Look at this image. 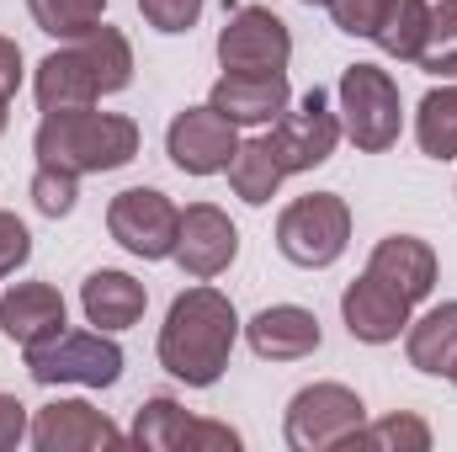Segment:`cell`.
Returning a JSON list of instances; mask_svg holds the SVG:
<instances>
[{
    "label": "cell",
    "mask_w": 457,
    "mask_h": 452,
    "mask_svg": "<svg viewBox=\"0 0 457 452\" xmlns=\"http://www.w3.org/2000/svg\"><path fill=\"white\" fill-rule=\"evenodd\" d=\"M144 304H149V293H144V282H133L128 272H91L86 277V288H80V309H86V320L91 325H102V331H128V325H138L144 320Z\"/></svg>",
    "instance_id": "cell-20"
},
{
    "label": "cell",
    "mask_w": 457,
    "mask_h": 452,
    "mask_svg": "<svg viewBox=\"0 0 457 452\" xmlns=\"http://www.w3.org/2000/svg\"><path fill=\"white\" fill-rule=\"evenodd\" d=\"M415 138L431 160H457V86H442L420 102L415 113Z\"/></svg>",
    "instance_id": "cell-23"
},
{
    "label": "cell",
    "mask_w": 457,
    "mask_h": 452,
    "mask_svg": "<svg viewBox=\"0 0 457 452\" xmlns=\"http://www.w3.org/2000/svg\"><path fill=\"white\" fill-rule=\"evenodd\" d=\"M165 149H170L176 171H187V176H219V171H228V160L239 149V133L213 107H187V113H176V122H170Z\"/></svg>",
    "instance_id": "cell-12"
},
{
    "label": "cell",
    "mask_w": 457,
    "mask_h": 452,
    "mask_svg": "<svg viewBox=\"0 0 457 452\" xmlns=\"http://www.w3.org/2000/svg\"><path fill=\"white\" fill-rule=\"evenodd\" d=\"M367 272H372L378 282H388L399 298L420 304V298H431V288H436V250H431L426 239H415V234H388V239H378Z\"/></svg>",
    "instance_id": "cell-16"
},
{
    "label": "cell",
    "mask_w": 457,
    "mask_h": 452,
    "mask_svg": "<svg viewBox=\"0 0 457 452\" xmlns=\"http://www.w3.org/2000/svg\"><path fill=\"white\" fill-rule=\"evenodd\" d=\"M138 11L154 32H192L203 16V0H138Z\"/></svg>",
    "instance_id": "cell-28"
},
{
    "label": "cell",
    "mask_w": 457,
    "mask_h": 452,
    "mask_svg": "<svg viewBox=\"0 0 457 452\" xmlns=\"http://www.w3.org/2000/svg\"><path fill=\"white\" fill-rule=\"evenodd\" d=\"M5 107H11V96H0V133H5V117H11Z\"/></svg>",
    "instance_id": "cell-33"
},
{
    "label": "cell",
    "mask_w": 457,
    "mask_h": 452,
    "mask_svg": "<svg viewBox=\"0 0 457 452\" xmlns=\"http://www.w3.org/2000/svg\"><path fill=\"white\" fill-rule=\"evenodd\" d=\"M27 11H32V21L48 32V38H86L91 27H102V11H107V0H27Z\"/></svg>",
    "instance_id": "cell-24"
},
{
    "label": "cell",
    "mask_w": 457,
    "mask_h": 452,
    "mask_svg": "<svg viewBox=\"0 0 457 452\" xmlns=\"http://www.w3.org/2000/svg\"><path fill=\"white\" fill-rule=\"evenodd\" d=\"M303 5H330V0H303Z\"/></svg>",
    "instance_id": "cell-34"
},
{
    "label": "cell",
    "mask_w": 457,
    "mask_h": 452,
    "mask_svg": "<svg viewBox=\"0 0 457 452\" xmlns=\"http://www.w3.org/2000/svg\"><path fill=\"white\" fill-rule=\"evenodd\" d=\"M447 378H453V383H457V367H453V372H447Z\"/></svg>",
    "instance_id": "cell-35"
},
{
    "label": "cell",
    "mask_w": 457,
    "mask_h": 452,
    "mask_svg": "<svg viewBox=\"0 0 457 452\" xmlns=\"http://www.w3.org/2000/svg\"><path fill=\"white\" fill-rule=\"evenodd\" d=\"M27 378L54 389V383H86V389H112L122 378V351L102 331H59V336L27 346Z\"/></svg>",
    "instance_id": "cell-5"
},
{
    "label": "cell",
    "mask_w": 457,
    "mask_h": 452,
    "mask_svg": "<svg viewBox=\"0 0 457 452\" xmlns=\"http://www.w3.org/2000/svg\"><path fill=\"white\" fill-rule=\"evenodd\" d=\"M107 229H112V239L128 255L165 261V255H176L181 213H176V203H170L165 192H154V187H128V192H117L112 208H107Z\"/></svg>",
    "instance_id": "cell-10"
},
{
    "label": "cell",
    "mask_w": 457,
    "mask_h": 452,
    "mask_svg": "<svg viewBox=\"0 0 457 452\" xmlns=\"http://www.w3.org/2000/svg\"><path fill=\"white\" fill-rule=\"evenodd\" d=\"M32 155L37 165L70 171V176L117 171L138 155V122L117 113H91V107H59V113H43Z\"/></svg>",
    "instance_id": "cell-4"
},
{
    "label": "cell",
    "mask_w": 457,
    "mask_h": 452,
    "mask_svg": "<svg viewBox=\"0 0 457 452\" xmlns=\"http://www.w3.org/2000/svg\"><path fill=\"white\" fill-rule=\"evenodd\" d=\"M399 86L378 64H351L341 75V128L345 138L367 155H383L399 144Z\"/></svg>",
    "instance_id": "cell-7"
},
{
    "label": "cell",
    "mask_w": 457,
    "mask_h": 452,
    "mask_svg": "<svg viewBox=\"0 0 457 452\" xmlns=\"http://www.w3.org/2000/svg\"><path fill=\"white\" fill-rule=\"evenodd\" d=\"M383 11H388V0H330L336 27L351 32V38H372L378 21H383Z\"/></svg>",
    "instance_id": "cell-29"
},
{
    "label": "cell",
    "mask_w": 457,
    "mask_h": 452,
    "mask_svg": "<svg viewBox=\"0 0 457 452\" xmlns=\"http://www.w3.org/2000/svg\"><path fill=\"white\" fill-rule=\"evenodd\" d=\"M128 437L112 421L80 399H54L32 421V448L37 452H91V448H122Z\"/></svg>",
    "instance_id": "cell-14"
},
{
    "label": "cell",
    "mask_w": 457,
    "mask_h": 452,
    "mask_svg": "<svg viewBox=\"0 0 457 452\" xmlns=\"http://www.w3.org/2000/svg\"><path fill=\"white\" fill-rule=\"evenodd\" d=\"M16 86H21V48L0 38V96H16Z\"/></svg>",
    "instance_id": "cell-32"
},
{
    "label": "cell",
    "mask_w": 457,
    "mask_h": 452,
    "mask_svg": "<svg viewBox=\"0 0 457 452\" xmlns=\"http://www.w3.org/2000/svg\"><path fill=\"white\" fill-rule=\"evenodd\" d=\"M245 336H250V351L255 356H266V362H298V356H314L320 351V320L309 314V309H298V304H271V309H261L250 325H245Z\"/></svg>",
    "instance_id": "cell-17"
},
{
    "label": "cell",
    "mask_w": 457,
    "mask_h": 452,
    "mask_svg": "<svg viewBox=\"0 0 457 452\" xmlns=\"http://www.w3.org/2000/svg\"><path fill=\"white\" fill-rule=\"evenodd\" d=\"M293 32L266 5H239L219 32V64L228 75H287Z\"/></svg>",
    "instance_id": "cell-9"
},
{
    "label": "cell",
    "mask_w": 457,
    "mask_h": 452,
    "mask_svg": "<svg viewBox=\"0 0 457 452\" xmlns=\"http://www.w3.org/2000/svg\"><path fill=\"white\" fill-rule=\"evenodd\" d=\"M404 351H410V367H420V372H436V378L453 372L457 367V304L431 309L426 320H410Z\"/></svg>",
    "instance_id": "cell-21"
},
{
    "label": "cell",
    "mask_w": 457,
    "mask_h": 452,
    "mask_svg": "<svg viewBox=\"0 0 457 452\" xmlns=\"http://www.w3.org/2000/svg\"><path fill=\"white\" fill-rule=\"evenodd\" d=\"M75 197H80V176L54 171V165H37V176H32V203H37V213L64 219V213H75Z\"/></svg>",
    "instance_id": "cell-27"
},
{
    "label": "cell",
    "mask_w": 457,
    "mask_h": 452,
    "mask_svg": "<svg viewBox=\"0 0 457 452\" xmlns=\"http://www.w3.org/2000/svg\"><path fill=\"white\" fill-rule=\"evenodd\" d=\"M410 298H399L388 282H378L372 272H361L351 288L341 293V314H345V331L367 346H388L399 340V331L410 325Z\"/></svg>",
    "instance_id": "cell-15"
},
{
    "label": "cell",
    "mask_w": 457,
    "mask_h": 452,
    "mask_svg": "<svg viewBox=\"0 0 457 452\" xmlns=\"http://www.w3.org/2000/svg\"><path fill=\"white\" fill-rule=\"evenodd\" d=\"M293 91H287V75H224L208 96L213 113H224L234 128H255V122H277L287 113Z\"/></svg>",
    "instance_id": "cell-18"
},
{
    "label": "cell",
    "mask_w": 457,
    "mask_h": 452,
    "mask_svg": "<svg viewBox=\"0 0 457 452\" xmlns=\"http://www.w3.org/2000/svg\"><path fill=\"white\" fill-rule=\"evenodd\" d=\"M361 421H367V410H361V399L345 383H309L287 405V448H298V452L351 448Z\"/></svg>",
    "instance_id": "cell-8"
},
{
    "label": "cell",
    "mask_w": 457,
    "mask_h": 452,
    "mask_svg": "<svg viewBox=\"0 0 457 452\" xmlns=\"http://www.w3.org/2000/svg\"><path fill=\"white\" fill-rule=\"evenodd\" d=\"M345 239H351V208L336 192H309V197L287 203L282 219H277V250L293 266H309V272L341 261Z\"/></svg>",
    "instance_id": "cell-6"
},
{
    "label": "cell",
    "mask_w": 457,
    "mask_h": 452,
    "mask_svg": "<svg viewBox=\"0 0 457 452\" xmlns=\"http://www.w3.org/2000/svg\"><path fill=\"white\" fill-rule=\"evenodd\" d=\"M133 80V48L117 27H91L86 38H70L59 54H48L37 64V107L59 113V107H91L102 96H112Z\"/></svg>",
    "instance_id": "cell-3"
},
{
    "label": "cell",
    "mask_w": 457,
    "mask_h": 452,
    "mask_svg": "<svg viewBox=\"0 0 457 452\" xmlns=\"http://www.w3.org/2000/svg\"><path fill=\"white\" fill-rule=\"evenodd\" d=\"M234 255H239V229L228 224V213L213 208V203H192L181 213V229H176V261H181V272H192L197 282H208V277L228 272Z\"/></svg>",
    "instance_id": "cell-13"
},
{
    "label": "cell",
    "mask_w": 457,
    "mask_h": 452,
    "mask_svg": "<svg viewBox=\"0 0 457 452\" xmlns=\"http://www.w3.org/2000/svg\"><path fill=\"white\" fill-rule=\"evenodd\" d=\"M0 331L16 340L21 351L48 336H59L64 331V298H59V288H48V282H16L0 298Z\"/></svg>",
    "instance_id": "cell-19"
},
{
    "label": "cell",
    "mask_w": 457,
    "mask_h": 452,
    "mask_svg": "<svg viewBox=\"0 0 457 452\" xmlns=\"http://www.w3.org/2000/svg\"><path fill=\"white\" fill-rule=\"evenodd\" d=\"M133 442L149 452H239V431L219 421H192L176 399H149L133 421Z\"/></svg>",
    "instance_id": "cell-11"
},
{
    "label": "cell",
    "mask_w": 457,
    "mask_h": 452,
    "mask_svg": "<svg viewBox=\"0 0 457 452\" xmlns=\"http://www.w3.org/2000/svg\"><path fill=\"white\" fill-rule=\"evenodd\" d=\"M21 437H27V405L16 394H0V452L16 448Z\"/></svg>",
    "instance_id": "cell-31"
},
{
    "label": "cell",
    "mask_w": 457,
    "mask_h": 452,
    "mask_svg": "<svg viewBox=\"0 0 457 452\" xmlns=\"http://www.w3.org/2000/svg\"><path fill=\"white\" fill-rule=\"evenodd\" d=\"M426 27H431V5H426V0H388V11H383L372 43H378L383 54L415 64V54H420V43H426Z\"/></svg>",
    "instance_id": "cell-22"
},
{
    "label": "cell",
    "mask_w": 457,
    "mask_h": 452,
    "mask_svg": "<svg viewBox=\"0 0 457 452\" xmlns=\"http://www.w3.org/2000/svg\"><path fill=\"white\" fill-rule=\"evenodd\" d=\"M32 255V234L16 213H0V277H11L16 266H27Z\"/></svg>",
    "instance_id": "cell-30"
},
{
    "label": "cell",
    "mask_w": 457,
    "mask_h": 452,
    "mask_svg": "<svg viewBox=\"0 0 457 452\" xmlns=\"http://www.w3.org/2000/svg\"><path fill=\"white\" fill-rule=\"evenodd\" d=\"M351 448H372V452H426L431 448V426L420 415H388L378 426H361L351 437Z\"/></svg>",
    "instance_id": "cell-26"
},
{
    "label": "cell",
    "mask_w": 457,
    "mask_h": 452,
    "mask_svg": "<svg viewBox=\"0 0 457 452\" xmlns=\"http://www.w3.org/2000/svg\"><path fill=\"white\" fill-rule=\"evenodd\" d=\"M239 314L219 288H187L160 325V367L187 389H213L228 367Z\"/></svg>",
    "instance_id": "cell-2"
},
{
    "label": "cell",
    "mask_w": 457,
    "mask_h": 452,
    "mask_svg": "<svg viewBox=\"0 0 457 452\" xmlns=\"http://www.w3.org/2000/svg\"><path fill=\"white\" fill-rule=\"evenodd\" d=\"M415 64L426 75H457V0L431 5V27H426V43H420Z\"/></svg>",
    "instance_id": "cell-25"
},
{
    "label": "cell",
    "mask_w": 457,
    "mask_h": 452,
    "mask_svg": "<svg viewBox=\"0 0 457 452\" xmlns=\"http://www.w3.org/2000/svg\"><path fill=\"white\" fill-rule=\"evenodd\" d=\"M336 144H341V117L330 113V91L314 86V91L298 102V113H282L271 133L245 138V144L234 149L228 181H234V192H239L250 208H261V203L277 197V187H282L287 176L325 165V160L336 155Z\"/></svg>",
    "instance_id": "cell-1"
}]
</instances>
